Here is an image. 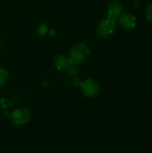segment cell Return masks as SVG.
<instances>
[{"label":"cell","mask_w":152,"mask_h":153,"mask_svg":"<svg viewBox=\"0 0 152 153\" xmlns=\"http://www.w3.org/2000/svg\"><path fill=\"white\" fill-rule=\"evenodd\" d=\"M90 55V49L84 42L76 43L70 51V59L73 65L83 63Z\"/></svg>","instance_id":"1"},{"label":"cell","mask_w":152,"mask_h":153,"mask_svg":"<svg viewBox=\"0 0 152 153\" xmlns=\"http://www.w3.org/2000/svg\"><path fill=\"white\" fill-rule=\"evenodd\" d=\"M116 28V22L110 19L105 18L99 22L97 27V33L102 39H108L111 37Z\"/></svg>","instance_id":"2"},{"label":"cell","mask_w":152,"mask_h":153,"mask_svg":"<svg viewBox=\"0 0 152 153\" xmlns=\"http://www.w3.org/2000/svg\"><path fill=\"white\" fill-rule=\"evenodd\" d=\"M10 120L15 126L26 125L31 118V113L30 109L25 108H20L13 109L9 115Z\"/></svg>","instance_id":"3"},{"label":"cell","mask_w":152,"mask_h":153,"mask_svg":"<svg viewBox=\"0 0 152 153\" xmlns=\"http://www.w3.org/2000/svg\"><path fill=\"white\" fill-rule=\"evenodd\" d=\"M80 89L82 93L86 98H90V99H94L98 97L100 92V88L99 83L92 79H87L82 82H81Z\"/></svg>","instance_id":"4"},{"label":"cell","mask_w":152,"mask_h":153,"mask_svg":"<svg viewBox=\"0 0 152 153\" xmlns=\"http://www.w3.org/2000/svg\"><path fill=\"white\" fill-rule=\"evenodd\" d=\"M118 22L120 24V26L127 30H133L135 29L136 25H137V20L136 17L129 13H123L119 18H118Z\"/></svg>","instance_id":"5"},{"label":"cell","mask_w":152,"mask_h":153,"mask_svg":"<svg viewBox=\"0 0 152 153\" xmlns=\"http://www.w3.org/2000/svg\"><path fill=\"white\" fill-rule=\"evenodd\" d=\"M124 7L121 2L115 0L111 2L108 8V18H110L114 21H117L118 18L123 14Z\"/></svg>","instance_id":"6"},{"label":"cell","mask_w":152,"mask_h":153,"mask_svg":"<svg viewBox=\"0 0 152 153\" xmlns=\"http://www.w3.org/2000/svg\"><path fill=\"white\" fill-rule=\"evenodd\" d=\"M72 65H73L72 60L70 59V57L66 56L65 55L59 54L56 55L54 58V65L59 71L66 70L70 66H72Z\"/></svg>","instance_id":"7"},{"label":"cell","mask_w":152,"mask_h":153,"mask_svg":"<svg viewBox=\"0 0 152 153\" xmlns=\"http://www.w3.org/2000/svg\"><path fill=\"white\" fill-rule=\"evenodd\" d=\"M7 79H8V72L4 68L0 67V88L5 84Z\"/></svg>","instance_id":"8"},{"label":"cell","mask_w":152,"mask_h":153,"mask_svg":"<svg viewBox=\"0 0 152 153\" xmlns=\"http://www.w3.org/2000/svg\"><path fill=\"white\" fill-rule=\"evenodd\" d=\"M145 16H146V19L152 23V3L147 7L146 12H145Z\"/></svg>","instance_id":"9"},{"label":"cell","mask_w":152,"mask_h":153,"mask_svg":"<svg viewBox=\"0 0 152 153\" xmlns=\"http://www.w3.org/2000/svg\"><path fill=\"white\" fill-rule=\"evenodd\" d=\"M47 26H46L45 24H40V25L39 26L38 30H37L39 35L41 36V37L44 36V35L47 33Z\"/></svg>","instance_id":"10"}]
</instances>
